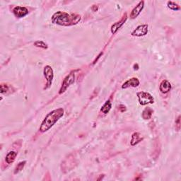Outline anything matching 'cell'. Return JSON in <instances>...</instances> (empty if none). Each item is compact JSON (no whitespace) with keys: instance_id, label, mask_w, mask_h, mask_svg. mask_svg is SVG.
I'll list each match as a JSON object with an SVG mask.
<instances>
[{"instance_id":"6da1fadb","label":"cell","mask_w":181,"mask_h":181,"mask_svg":"<svg viewBox=\"0 0 181 181\" xmlns=\"http://www.w3.org/2000/svg\"><path fill=\"white\" fill-rule=\"evenodd\" d=\"M80 15L76 14H71L64 11H57L52 16V22L62 26H71L76 25L81 21Z\"/></svg>"},{"instance_id":"7a4b0ae2","label":"cell","mask_w":181,"mask_h":181,"mask_svg":"<svg viewBox=\"0 0 181 181\" xmlns=\"http://www.w3.org/2000/svg\"><path fill=\"white\" fill-rule=\"evenodd\" d=\"M64 115L63 108H59L50 112L43 120L40 127L41 132H45L55 125V123Z\"/></svg>"},{"instance_id":"3957f363","label":"cell","mask_w":181,"mask_h":181,"mask_svg":"<svg viewBox=\"0 0 181 181\" xmlns=\"http://www.w3.org/2000/svg\"><path fill=\"white\" fill-rule=\"evenodd\" d=\"M74 81H75V72L74 71H71L62 81L60 89H59V94H62L65 92L67 89L70 86V85L74 84Z\"/></svg>"},{"instance_id":"277c9868","label":"cell","mask_w":181,"mask_h":181,"mask_svg":"<svg viewBox=\"0 0 181 181\" xmlns=\"http://www.w3.org/2000/svg\"><path fill=\"white\" fill-rule=\"evenodd\" d=\"M137 97L140 103L142 106H146L148 104H153L154 103V99L149 93L145 91H140L137 93Z\"/></svg>"},{"instance_id":"5b68a950","label":"cell","mask_w":181,"mask_h":181,"mask_svg":"<svg viewBox=\"0 0 181 181\" xmlns=\"http://www.w3.org/2000/svg\"><path fill=\"white\" fill-rule=\"evenodd\" d=\"M43 73H44L45 78L47 81L46 85L45 86L44 89H48L52 86V83H53V78H54L53 69L50 66L47 65L45 67Z\"/></svg>"},{"instance_id":"8992f818","label":"cell","mask_w":181,"mask_h":181,"mask_svg":"<svg viewBox=\"0 0 181 181\" xmlns=\"http://www.w3.org/2000/svg\"><path fill=\"white\" fill-rule=\"evenodd\" d=\"M149 31L148 29V25L147 24H143L140 25V26H137L136 29L134 30L132 32V36H136V37H142L144 36H146L147 34Z\"/></svg>"},{"instance_id":"52a82bcc","label":"cell","mask_w":181,"mask_h":181,"mask_svg":"<svg viewBox=\"0 0 181 181\" xmlns=\"http://www.w3.org/2000/svg\"><path fill=\"white\" fill-rule=\"evenodd\" d=\"M13 13L16 18H23L28 14V10L26 7L17 6L14 8Z\"/></svg>"},{"instance_id":"ba28073f","label":"cell","mask_w":181,"mask_h":181,"mask_svg":"<svg viewBox=\"0 0 181 181\" xmlns=\"http://www.w3.org/2000/svg\"><path fill=\"white\" fill-rule=\"evenodd\" d=\"M144 2H140L137 6H136L135 8L132 9V12L130 14V19H135L137 18V17L140 14L141 12L144 9Z\"/></svg>"},{"instance_id":"9c48e42d","label":"cell","mask_w":181,"mask_h":181,"mask_svg":"<svg viewBox=\"0 0 181 181\" xmlns=\"http://www.w3.org/2000/svg\"><path fill=\"white\" fill-rule=\"evenodd\" d=\"M127 14H124V16H123V18L121 19L120 21H117L116 23L114 24L112 26H111V32H112V33L115 34L116 32H117L118 30L123 26L124 24H125L126 21H127Z\"/></svg>"},{"instance_id":"30bf717a","label":"cell","mask_w":181,"mask_h":181,"mask_svg":"<svg viewBox=\"0 0 181 181\" xmlns=\"http://www.w3.org/2000/svg\"><path fill=\"white\" fill-rule=\"evenodd\" d=\"M140 81L139 79L136 77L131 78L128 79L127 81H125V83L123 84L122 88H127L129 87H137L140 85Z\"/></svg>"},{"instance_id":"8fae6325","label":"cell","mask_w":181,"mask_h":181,"mask_svg":"<svg viewBox=\"0 0 181 181\" xmlns=\"http://www.w3.org/2000/svg\"><path fill=\"white\" fill-rule=\"evenodd\" d=\"M159 89L161 92L163 93H167L171 89V84L167 80H163L160 84Z\"/></svg>"},{"instance_id":"7c38bea8","label":"cell","mask_w":181,"mask_h":181,"mask_svg":"<svg viewBox=\"0 0 181 181\" xmlns=\"http://www.w3.org/2000/svg\"><path fill=\"white\" fill-rule=\"evenodd\" d=\"M16 157L17 153L16 152H14V151H11V152L7 153L6 158H5V161H6V163H8V164H11L12 163H14Z\"/></svg>"},{"instance_id":"4fadbf2b","label":"cell","mask_w":181,"mask_h":181,"mask_svg":"<svg viewBox=\"0 0 181 181\" xmlns=\"http://www.w3.org/2000/svg\"><path fill=\"white\" fill-rule=\"evenodd\" d=\"M143 140V138L141 137L140 134L139 132H135L133 133V135H132V140H131V145L132 146H135L136 144H137L139 142H142Z\"/></svg>"},{"instance_id":"5bb4252c","label":"cell","mask_w":181,"mask_h":181,"mask_svg":"<svg viewBox=\"0 0 181 181\" xmlns=\"http://www.w3.org/2000/svg\"><path fill=\"white\" fill-rule=\"evenodd\" d=\"M153 113V109H152L149 107L146 108L144 110H143L142 114V118L144 119V120H149V119H150L151 118H152Z\"/></svg>"},{"instance_id":"9a60e30c","label":"cell","mask_w":181,"mask_h":181,"mask_svg":"<svg viewBox=\"0 0 181 181\" xmlns=\"http://www.w3.org/2000/svg\"><path fill=\"white\" fill-rule=\"evenodd\" d=\"M111 108H112V103L110 102V100L106 101L105 104L102 106V108L101 109V111L104 114H107L109 113V111L110 110Z\"/></svg>"},{"instance_id":"2e32d148","label":"cell","mask_w":181,"mask_h":181,"mask_svg":"<svg viewBox=\"0 0 181 181\" xmlns=\"http://www.w3.org/2000/svg\"><path fill=\"white\" fill-rule=\"evenodd\" d=\"M167 6L168 8L171 10H173V11H178V10L180 9V7L178 4H175V2L169 1L167 2Z\"/></svg>"},{"instance_id":"e0dca14e","label":"cell","mask_w":181,"mask_h":181,"mask_svg":"<svg viewBox=\"0 0 181 181\" xmlns=\"http://www.w3.org/2000/svg\"><path fill=\"white\" fill-rule=\"evenodd\" d=\"M34 45L37 47V48H40L44 50H46L48 48V44L45 43V42L42 41H37L34 43Z\"/></svg>"},{"instance_id":"ac0fdd59","label":"cell","mask_w":181,"mask_h":181,"mask_svg":"<svg viewBox=\"0 0 181 181\" xmlns=\"http://www.w3.org/2000/svg\"><path fill=\"white\" fill-rule=\"evenodd\" d=\"M25 164H26V162H21L19 163V164H17L16 167L15 168V170H14V174H17V173H19L20 171H21L22 170H23V168L24 167Z\"/></svg>"},{"instance_id":"d6986e66","label":"cell","mask_w":181,"mask_h":181,"mask_svg":"<svg viewBox=\"0 0 181 181\" xmlns=\"http://www.w3.org/2000/svg\"><path fill=\"white\" fill-rule=\"evenodd\" d=\"M10 86L8 84H1V93H6L10 90Z\"/></svg>"},{"instance_id":"ffe728a7","label":"cell","mask_w":181,"mask_h":181,"mask_svg":"<svg viewBox=\"0 0 181 181\" xmlns=\"http://www.w3.org/2000/svg\"><path fill=\"white\" fill-rule=\"evenodd\" d=\"M175 129L177 131H180V116H178L177 120H175Z\"/></svg>"},{"instance_id":"44dd1931","label":"cell","mask_w":181,"mask_h":181,"mask_svg":"<svg viewBox=\"0 0 181 181\" xmlns=\"http://www.w3.org/2000/svg\"><path fill=\"white\" fill-rule=\"evenodd\" d=\"M119 110H120V112L123 113L126 110V107L124 105H120V106H119Z\"/></svg>"},{"instance_id":"7402d4cb","label":"cell","mask_w":181,"mask_h":181,"mask_svg":"<svg viewBox=\"0 0 181 181\" xmlns=\"http://www.w3.org/2000/svg\"><path fill=\"white\" fill-rule=\"evenodd\" d=\"M98 7L97 6H96V5H93V6H92V10L93 11H96L98 10Z\"/></svg>"}]
</instances>
